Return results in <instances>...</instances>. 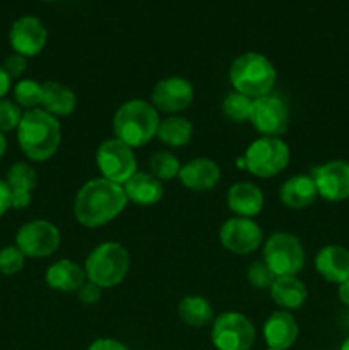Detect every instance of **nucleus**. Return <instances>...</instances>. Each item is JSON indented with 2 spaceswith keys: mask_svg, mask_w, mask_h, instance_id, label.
Instances as JSON below:
<instances>
[{
  "mask_svg": "<svg viewBox=\"0 0 349 350\" xmlns=\"http://www.w3.org/2000/svg\"><path fill=\"white\" fill-rule=\"evenodd\" d=\"M127 204L129 198L122 185L106 178H92L75 193L74 217L84 228H103L115 221L125 211Z\"/></svg>",
  "mask_w": 349,
  "mask_h": 350,
  "instance_id": "nucleus-1",
  "label": "nucleus"
},
{
  "mask_svg": "<svg viewBox=\"0 0 349 350\" xmlns=\"http://www.w3.org/2000/svg\"><path fill=\"white\" fill-rule=\"evenodd\" d=\"M17 142L27 159L44 163L53 157L60 147V122L43 108L26 109L17 126Z\"/></svg>",
  "mask_w": 349,
  "mask_h": 350,
  "instance_id": "nucleus-2",
  "label": "nucleus"
},
{
  "mask_svg": "<svg viewBox=\"0 0 349 350\" xmlns=\"http://www.w3.org/2000/svg\"><path fill=\"white\" fill-rule=\"evenodd\" d=\"M159 111L144 99H130L118 106L113 116V133L132 149L149 144L159 126Z\"/></svg>",
  "mask_w": 349,
  "mask_h": 350,
  "instance_id": "nucleus-3",
  "label": "nucleus"
},
{
  "mask_svg": "<svg viewBox=\"0 0 349 350\" xmlns=\"http://www.w3.org/2000/svg\"><path fill=\"white\" fill-rule=\"evenodd\" d=\"M277 81V72L272 62L262 53L246 51L238 55L229 67V82L233 91L257 99L270 94Z\"/></svg>",
  "mask_w": 349,
  "mask_h": 350,
  "instance_id": "nucleus-4",
  "label": "nucleus"
},
{
  "mask_svg": "<svg viewBox=\"0 0 349 350\" xmlns=\"http://www.w3.org/2000/svg\"><path fill=\"white\" fill-rule=\"evenodd\" d=\"M130 270V255L116 241L99 243L89 252L84 262L86 279L101 289H113L125 280Z\"/></svg>",
  "mask_w": 349,
  "mask_h": 350,
  "instance_id": "nucleus-5",
  "label": "nucleus"
},
{
  "mask_svg": "<svg viewBox=\"0 0 349 350\" xmlns=\"http://www.w3.org/2000/svg\"><path fill=\"white\" fill-rule=\"evenodd\" d=\"M291 159L289 146L281 137H259L245 150V167L257 178H274L283 173Z\"/></svg>",
  "mask_w": 349,
  "mask_h": 350,
  "instance_id": "nucleus-6",
  "label": "nucleus"
},
{
  "mask_svg": "<svg viewBox=\"0 0 349 350\" xmlns=\"http://www.w3.org/2000/svg\"><path fill=\"white\" fill-rule=\"evenodd\" d=\"M305 253L301 239L293 232L276 231L263 243V262L276 277L298 275L305 267Z\"/></svg>",
  "mask_w": 349,
  "mask_h": 350,
  "instance_id": "nucleus-7",
  "label": "nucleus"
},
{
  "mask_svg": "<svg viewBox=\"0 0 349 350\" xmlns=\"http://www.w3.org/2000/svg\"><path fill=\"white\" fill-rule=\"evenodd\" d=\"M255 337L253 323L238 311H226L212 321L211 340L216 350H250Z\"/></svg>",
  "mask_w": 349,
  "mask_h": 350,
  "instance_id": "nucleus-8",
  "label": "nucleus"
},
{
  "mask_svg": "<svg viewBox=\"0 0 349 350\" xmlns=\"http://www.w3.org/2000/svg\"><path fill=\"white\" fill-rule=\"evenodd\" d=\"M96 166L101 178L123 185L137 173V157L132 147L118 139H106L96 149Z\"/></svg>",
  "mask_w": 349,
  "mask_h": 350,
  "instance_id": "nucleus-9",
  "label": "nucleus"
},
{
  "mask_svg": "<svg viewBox=\"0 0 349 350\" xmlns=\"http://www.w3.org/2000/svg\"><path fill=\"white\" fill-rule=\"evenodd\" d=\"M60 229L50 221L36 219L21 226L16 234V246L26 258H47L60 248Z\"/></svg>",
  "mask_w": 349,
  "mask_h": 350,
  "instance_id": "nucleus-10",
  "label": "nucleus"
},
{
  "mask_svg": "<svg viewBox=\"0 0 349 350\" xmlns=\"http://www.w3.org/2000/svg\"><path fill=\"white\" fill-rule=\"evenodd\" d=\"M250 123L262 137H281L289 126V109L276 94L253 99Z\"/></svg>",
  "mask_w": 349,
  "mask_h": 350,
  "instance_id": "nucleus-11",
  "label": "nucleus"
},
{
  "mask_svg": "<svg viewBox=\"0 0 349 350\" xmlns=\"http://www.w3.org/2000/svg\"><path fill=\"white\" fill-rule=\"evenodd\" d=\"M194 85L181 75H170L156 82L151 92V105L159 113L178 115L194 103Z\"/></svg>",
  "mask_w": 349,
  "mask_h": 350,
  "instance_id": "nucleus-12",
  "label": "nucleus"
},
{
  "mask_svg": "<svg viewBox=\"0 0 349 350\" xmlns=\"http://www.w3.org/2000/svg\"><path fill=\"white\" fill-rule=\"evenodd\" d=\"M222 248L233 255H250L263 243L262 228L250 217H231L219 229Z\"/></svg>",
  "mask_w": 349,
  "mask_h": 350,
  "instance_id": "nucleus-13",
  "label": "nucleus"
},
{
  "mask_svg": "<svg viewBox=\"0 0 349 350\" xmlns=\"http://www.w3.org/2000/svg\"><path fill=\"white\" fill-rule=\"evenodd\" d=\"M318 197L337 204L349 198V161L332 159L311 171Z\"/></svg>",
  "mask_w": 349,
  "mask_h": 350,
  "instance_id": "nucleus-14",
  "label": "nucleus"
},
{
  "mask_svg": "<svg viewBox=\"0 0 349 350\" xmlns=\"http://www.w3.org/2000/svg\"><path fill=\"white\" fill-rule=\"evenodd\" d=\"M48 31L36 16H23L10 26L9 41L14 53L23 57H36L47 46Z\"/></svg>",
  "mask_w": 349,
  "mask_h": 350,
  "instance_id": "nucleus-15",
  "label": "nucleus"
},
{
  "mask_svg": "<svg viewBox=\"0 0 349 350\" xmlns=\"http://www.w3.org/2000/svg\"><path fill=\"white\" fill-rule=\"evenodd\" d=\"M178 180L187 190L209 191L221 180V167L211 157H195L180 167Z\"/></svg>",
  "mask_w": 349,
  "mask_h": 350,
  "instance_id": "nucleus-16",
  "label": "nucleus"
},
{
  "mask_svg": "<svg viewBox=\"0 0 349 350\" xmlns=\"http://www.w3.org/2000/svg\"><path fill=\"white\" fill-rule=\"evenodd\" d=\"M263 340L267 347L287 350L293 347L300 335V327L298 321L289 311L279 310L274 311L266 320L262 328Z\"/></svg>",
  "mask_w": 349,
  "mask_h": 350,
  "instance_id": "nucleus-17",
  "label": "nucleus"
},
{
  "mask_svg": "<svg viewBox=\"0 0 349 350\" xmlns=\"http://www.w3.org/2000/svg\"><path fill=\"white\" fill-rule=\"evenodd\" d=\"M315 270L331 284H342L349 279V250L341 245H325L315 255Z\"/></svg>",
  "mask_w": 349,
  "mask_h": 350,
  "instance_id": "nucleus-18",
  "label": "nucleus"
},
{
  "mask_svg": "<svg viewBox=\"0 0 349 350\" xmlns=\"http://www.w3.org/2000/svg\"><path fill=\"white\" fill-rule=\"evenodd\" d=\"M263 202L266 198H263L262 190L250 181H238V183L231 185L228 195H226L228 208L236 217L253 219L262 212Z\"/></svg>",
  "mask_w": 349,
  "mask_h": 350,
  "instance_id": "nucleus-19",
  "label": "nucleus"
},
{
  "mask_svg": "<svg viewBox=\"0 0 349 350\" xmlns=\"http://www.w3.org/2000/svg\"><path fill=\"white\" fill-rule=\"evenodd\" d=\"M44 280H47V286L50 289L70 294L77 293L88 279H86L84 267L70 258H62L48 267Z\"/></svg>",
  "mask_w": 349,
  "mask_h": 350,
  "instance_id": "nucleus-20",
  "label": "nucleus"
},
{
  "mask_svg": "<svg viewBox=\"0 0 349 350\" xmlns=\"http://www.w3.org/2000/svg\"><path fill=\"white\" fill-rule=\"evenodd\" d=\"M7 185L12 195V207L14 208H26L33 198V190L38 185L36 170L29 163H14L7 171L5 178Z\"/></svg>",
  "mask_w": 349,
  "mask_h": 350,
  "instance_id": "nucleus-21",
  "label": "nucleus"
},
{
  "mask_svg": "<svg viewBox=\"0 0 349 350\" xmlns=\"http://www.w3.org/2000/svg\"><path fill=\"white\" fill-rule=\"evenodd\" d=\"M318 197L317 185H315L311 174H294L287 178L279 190V198L284 207L293 208V211H301V208L310 207L315 204Z\"/></svg>",
  "mask_w": 349,
  "mask_h": 350,
  "instance_id": "nucleus-22",
  "label": "nucleus"
},
{
  "mask_svg": "<svg viewBox=\"0 0 349 350\" xmlns=\"http://www.w3.org/2000/svg\"><path fill=\"white\" fill-rule=\"evenodd\" d=\"M122 187L129 202H133L140 207H153L163 198L164 193L163 183L151 173H144V171H137Z\"/></svg>",
  "mask_w": 349,
  "mask_h": 350,
  "instance_id": "nucleus-23",
  "label": "nucleus"
},
{
  "mask_svg": "<svg viewBox=\"0 0 349 350\" xmlns=\"http://www.w3.org/2000/svg\"><path fill=\"white\" fill-rule=\"evenodd\" d=\"M270 297L281 310L293 311L300 310L308 299V289L303 280L296 275L276 277L270 286Z\"/></svg>",
  "mask_w": 349,
  "mask_h": 350,
  "instance_id": "nucleus-24",
  "label": "nucleus"
},
{
  "mask_svg": "<svg viewBox=\"0 0 349 350\" xmlns=\"http://www.w3.org/2000/svg\"><path fill=\"white\" fill-rule=\"evenodd\" d=\"M41 106L44 111L57 116H68L77 108V96L68 85L58 81L43 82V98Z\"/></svg>",
  "mask_w": 349,
  "mask_h": 350,
  "instance_id": "nucleus-25",
  "label": "nucleus"
},
{
  "mask_svg": "<svg viewBox=\"0 0 349 350\" xmlns=\"http://www.w3.org/2000/svg\"><path fill=\"white\" fill-rule=\"evenodd\" d=\"M194 135V125L190 120L180 115H170L161 120L156 139L168 147H185Z\"/></svg>",
  "mask_w": 349,
  "mask_h": 350,
  "instance_id": "nucleus-26",
  "label": "nucleus"
},
{
  "mask_svg": "<svg viewBox=\"0 0 349 350\" xmlns=\"http://www.w3.org/2000/svg\"><path fill=\"white\" fill-rule=\"evenodd\" d=\"M178 317L188 327L201 328L214 321V311L204 296L194 294V296H185L178 303Z\"/></svg>",
  "mask_w": 349,
  "mask_h": 350,
  "instance_id": "nucleus-27",
  "label": "nucleus"
},
{
  "mask_svg": "<svg viewBox=\"0 0 349 350\" xmlns=\"http://www.w3.org/2000/svg\"><path fill=\"white\" fill-rule=\"evenodd\" d=\"M180 161L170 150H157L151 156L149 159V171L154 178L163 183V181H170L173 178H178L180 173Z\"/></svg>",
  "mask_w": 349,
  "mask_h": 350,
  "instance_id": "nucleus-28",
  "label": "nucleus"
},
{
  "mask_svg": "<svg viewBox=\"0 0 349 350\" xmlns=\"http://www.w3.org/2000/svg\"><path fill=\"white\" fill-rule=\"evenodd\" d=\"M252 103L253 99L248 98L245 94H240V92L231 91L226 94V98L222 99V115L233 123H243L250 120V111H252Z\"/></svg>",
  "mask_w": 349,
  "mask_h": 350,
  "instance_id": "nucleus-29",
  "label": "nucleus"
},
{
  "mask_svg": "<svg viewBox=\"0 0 349 350\" xmlns=\"http://www.w3.org/2000/svg\"><path fill=\"white\" fill-rule=\"evenodd\" d=\"M41 98H43V84L34 79H23L14 85V99L21 108H38L41 106Z\"/></svg>",
  "mask_w": 349,
  "mask_h": 350,
  "instance_id": "nucleus-30",
  "label": "nucleus"
},
{
  "mask_svg": "<svg viewBox=\"0 0 349 350\" xmlns=\"http://www.w3.org/2000/svg\"><path fill=\"white\" fill-rule=\"evenodd\" d=\"M24 262H26V256L24 253L14 246H5V248L0 250V273L2 275H16L23 270Z\"/></svg>",
  "mask_w": 349,
  "mask_h": 350,
  "instance_id": "nucleus-31",
  "label": "nucleus"
},
{
  "mask_svg": "<svg viewBox=\"0 0 349 350\" xmlns=\"http://www.w3.org/2000/svg\"><path fill=\"white\" fill-rule=\"evenodd\" d=\"M21 118H23V111L17 103L0 99V132L5 133L17 130Z\"/></svg>",
  "mask_w": 349,
  "mask_h": 350,
  "instance_id": "nucleus-32",
  "label": "nucleus"
},
{
  "mask_svg": "<svg viewBox=\"0 0 349 350\" xmlns=\"http://www.w3.org/2000/svg\"><path fill=\"white\" fill-rule=\"evenodd\" d=\"M246 277H248V282L252 284L255 289H270L272 282L276 280V275L270 272V269L266 265L263 260H260V262H253L252 265L248 267V273H246Z\"/></svg>",
  "mask_w": 349,
  "mask_h": 350,
  "instance_id": "nucleus-33",
  "label": "nucleus"
},
{
  "mask_svg": "<svg viewBox=\"0 0 349 350\" xmlns=\"http://www.w3.org/2000/svg\"><path fill=\"white\" fill-rule=\"evenodd\" d=\"M2 68L5 70V74L9 75L10 79H19L27 68L26 57H23V55H19V53L9 55V57L3 60Z\"/></svg>",
  "mask_w": 349,
  "mask_h": 350,
  "instance_id": "nucleus-34",
  "label": "nucleus"
},
{
  "mask_svg": "<svg viewBox=\"0 0 349 350\" xmlns=\"http://www.w3.org/2000/svg\"><path fill=\"white\" fill-rule=\"evenodd\" d=\"M101 294H103L101 287L96 286V284H92V282H89V280H86V282L81 286V289L77 291L79 301L84 304H88V306H92V304L99 303V299H101Z\"/></svg>",
  "mask_w": 349,
  "mask_h": 350,
  "instance_id": "nucleus-35",
  "label": "nucleus"
},
{
  "mask_svg": "<svg viewBox=\"0 0 349 350\" xmlns=\"http://www.w3.org/2000/svg\"><path fill=\"white\" fill-rule=\"evenodd\" d=\"M88 350H129L120 340L115 338H96Z\"/></svg>",
  "mask_w": 349,
  "mask_h": 350,
  "instance_id": "nucleus-36",
  "label": "nucleus"
},
{
  "mask_svg": "<svg viewBox=\"0 0 349 350\" xmlns=\"http://www.w3.org/2000/svg\"><path fill=\"white\" fill-rule=\"evenodd\" d=\"M12 207V195L5 180L0 178V217Z\"/></svg>",
  "mask_w": 349,
  "mask_h": 350,
  "instance_id": "nucleus-37",
  "label": "nucleus"
},
{
  "mask_svg": "<svg viewBox=\"0 0 349 350\" xmlns=\"http://www.w3.org/2000/svg\"><path fill=\"white\" fill-rule=\"evenodd\" d=\"M10 81H12V79L5 74V70H3L2 65H0V99H3V96L10 91Z\"/></svg>",
  "mask_w": 349,
  "mask_h": 350,
  "instance_id": "nucleus-38",
  "label": "nucleus"
},
{
  "mask_svg": "<svg viewBox=\"0 0 349 350\" xmlns=\"http://www.w3.org/2000/svg\"><path fill=\"white\" fill-rule=\"evenodd\" d=\"M337 296H339V299H341V303L344 304V306L349 308V279L344 280L342 284H339Z\"/></svg>",
  "mask_w": 349,
  "mask_h": 350,
  "instance_id": "nucleus-39",
  "label": "nucleus"
},
{
  "mask_svg": "<svg viewBox=\"0 0 349 350\" xmlns=\"http://www.w3.org/2000/svg\"><path fill=\"white\" fill-rule=\"evenodd\" d=\"M5 150H7V139H5V135H3V133L0 132V159H2V157H3Z\"/></svg>",
  "mask_w": 349,
  "mask_h": 350,
  "instance_id": "nucleus-40",
  "label": "nucleus"
},
{
  "mask_svg": "<svg viewBox=\"0 0 349 350\" xmlns=\"http://www.w3.org/2000/svg\"><path fill=\"white\" fill-rule=\"evenodd\" d=\"M339 350H349V337L346 338L344 342H342V344H341V349H339Z\"/></svg>",
  "mask_w": 349,
  "mask_h": 350,
  "instance_id": "nucleus-41",
  "label": "nucleus"
},
{
  "mask_svg": "<svg viewBox=\"0 0 349 350\" xmlns=\"http://www.w3.org/2000/svg\"><path fill=\"white\" fill-rule=\"evenodd\" d=\"M266 350H281V349H272V347H267Z\"/></svg>",
  "mask_w": 349,
  "mask_h": 350,
  "instance_id": "nucleus-42",
  "label": "nucleus"
},
{
  "mask_svg": "<svg viewBox=\"0 0 349 350\" xmlns=\"http://www.w3.org/2000/svg\"><path fill=\"white\" fill-rule=\"evenodd\" d=\"M43 2H55V0H43Z\"/></svg>",
  "mask_w": 349,
  "mask_h": 350,
  "instance_id": "nucleus-43",
  "label": "nucleus"
}]
</instances>
